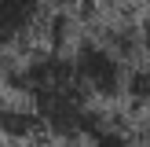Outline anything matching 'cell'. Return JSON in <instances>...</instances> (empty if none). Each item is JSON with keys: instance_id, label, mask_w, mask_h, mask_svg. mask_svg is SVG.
Here are the masks:
<instances>
[{"instance_id": "cell-5", "label": "cell", "mask_w": 150, "mask_h": 147, "mask_svg": "<svg viewBox=\"0 0 150 147\" xmlns=\"http://www.w3.org/2000/svg\"><path fill=\"white\" fill-rule=\"evenodd\" d=\"M136 26H139V51H146V55H150V11L136 22Z\"/></svg>"}, {"instance_id": "cell-4", "label": "cell", "mask_w": 150, "mask_h": 147, "mask_svg": "<svg viewBox=\"0 0 150 147\" xmlns=\"http://www.w3.org/2000/svg\"><path fill=\"white\" fill-rule=\"evenodd\" d=\"M128 96L136 107H143V110H150V63H143V66H136V70L128 74Z\"/></svg>"}, {"instance_id": "cell-7", "label": "cell", "mask_w": 150, "mask_h": 147, "mask_svg": "<svg viewBox=\"0 0 150 147\" xmlns=\"http://www.w3.org/2000/svg\"><path fill=\"white\" fill-rule=\"evenodd\" d=\"M0 110H4V96H0Z\"/></svg>"}, {"instance_id": "cell-2", "label": "cell", "mask_w": 150, "mask_h": 147, "mask_svg": "<svg viewBox=\"0 0 150 147\" xmlns=\"http://www.w3.org/2000/svg\"><path fill=\"white\" fill-rule=\"evenodd\" d=\"M48 0H0V51H22L44 37Z\"/></svg>"}, {"instance_id": "cell-1", "label": "cell", "mask_w": 150, "mask_h": 147, "mask_svg": "<svg viewBox=\"0 0 150 147\" xmlns=\"http://www.w3.org/2000/svg\"><path fill=\"white\" fill-rule=\"evenodd\" d=\"M70 66L92 103H114L128 92V63L99 37H81L70 51Z\"/></svg>"}, {"instance_id": "cell-3", "label": "cell", "mask_w": 150, "mask_h": 147, "mask_svg": "<svg viewBox=\"0 0 150 147\" xmlns=\"http://www.w3.org/2000/svg\"><path fill=\"white\" fill-rule=\"evenodd\" d=\"M37 136H44V125H40V118H37V110L29 107V103H22V107L4 103V110H0V140H4L7 147H26V143H33Z\"/></svg>"}, {"instance_id": "cell-6", "label": "cell", "mask_w": 150, "mask_h": 147, "mask_svg": "<svg viewBox=\"0 0 150 147\" xmlns=\"http://www.w3.org/2000/svg\"><path fill=\"white\" fill-rule=\"evenodd\" d=\"M62 147H92V143H62Z\"/></svg>"}]
</instances>
